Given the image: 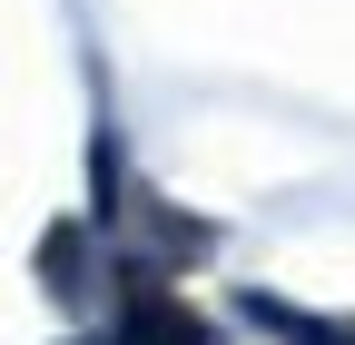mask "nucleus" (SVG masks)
I'll return each instance as SVG.
<instances>
[{
  "mask_svg": "<svg viewBox=\"0 0 355 345\" xmlns=\"http://www.w3.org/2000/svg\"><path fill=\"white\" fill-rule=\"evenodd\" d=\"M119 345H217V335H207V326H188L178 306H139V316L119 326Z\"/></svg>",
  "mask_w": 355,
  "mask_h": 345,
  "instance_id": "obj_1",
  "label": "nucleus"
}]
</instances>
